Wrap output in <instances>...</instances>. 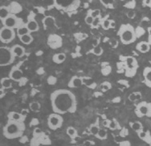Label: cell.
<instances>
[{
	"label": "cell",
	"mask_w": 151,
	"mask_h": 146,
	"mask_svg": "<svg viewBox=\"0 0 151 146\" xmlns=\"http://www.w3.org/2000/svg\"><path fill=\"white\" fill-rule=\"evenodd\" d=\"M100 23H101V17L96 18V19H94V21H93L92 26H93V27H96L100 24Z\"/></svg>",
	"instance_id": "cell-36"
},
{
	"label": "cell",
	"mask_w": 151,
	"mask_h": 146,
	"mask_svg": "<svg viewBox=\"0 0 151 146\" xmlns=\"http://www.w3.org/2000/svg\"><path fill=\"white\" fill-rule=\"evenodd\" d=\"M29 108L30 110H32V112L40 111V104L39 102H36V101L32 102L30 104Z\"/></svg>",
	"instance_id": "cell-26"
},
{
	"label": "cell",
	"mask_w": 151,
	"mask_h": 146,
	"mask_svg": "<svg viewBox=\"0 0 151 146\" xmlns=\"http://www.w3.org/2000/svg\"><path fill=\"white\" fill-rule=\"evenodd\" d=\"M51 105L54 113L66 114L75 112L77 108L76 97L68 89H58L50 96Z\"/></svg>",
	"instance_id": "cell-1"
},
{
	"label": "cell",
	"mask_w": 151,
	"mask_h": 146,
	"mask_svg": "<svg viewBox=\"0 0 151 146\" xmlns=\"http://www.w3.org/2000/svg\"><path fill=\"white\" fill-rule=\"evenodd\" d=\"M116 26V23L114 22L113 20H111V23H110V28H115Z\"/></svg>",
	"instance_id": "cell-44"
},
{
	"label": "cell",
	"mask_w": 151,
	"mask_h": 146,
	"mask_svg": "<svg viewBox=\"0 0 151 146\" xmlns=\"http://www.w3.org/2000/svg\"><path fill=\"white\" fill-rule=\"evenodd\" d=\"M66 132H67V135L70 138H75L76 136H77V131L75 128L73 127H68L67 130H66Z\"/></svg>",
	"instance_id": "cell-25"
},
{
	"label": "cell",
	"mask_w": 151,
	"mask_h": 146,
	"mask_svg": "<svg viewBox=\"0 0 151 146\" xmlns=\"http://www.w3.org/2000/svg\"><path fill=\"white\" fill-rule=\"evenodd\" d=\"M93 21H94V19H93L89 14L85 17V23L87 24H88V25H93Z\"/></svg>",
	"instance_id": "cell-34"
},
{
	"label": "cell",
	"mask_w": 151,
	"mask_h": 146,
	"mask_svg": "<svg viewBox=\"0 0 151 146\" xmlns=\"http://www.w3.org/2000/svg\"><path fill=\"white\" fill-rule=\"evenodd\" d=\"M136 48L140 52L146 53L150 50V44H149V42H146V41H142V42H140L137 44Z\"/></svg>",
	"instance_id": "cell-11"
},
{
	"label": "cell",
	"mask_w": 151,
	"mask_h": 146,
	"mask_svg": "<svg viewBox=\"0 0 151 146\" xmlns=\"http://www.w3.org/2000/svg\"><path fill=\"white\" fill-rule=\"evenodd\" d=\"M91 52H92V53H93L94 55H96V56H101L102 53H103V49H102L100 46H97V47H93V50H92Z\"/></svg>",
	"instance_id": "cell-29"
},
{
	"label": "cell",
	"mask_w": 151,
	"mask_h": 146,
	"mask_svg": "<svg viewBox=\"0 0 151 146\" xmlns=\"http://www.w3.org/2000/svg\"><path fill=\"white\" fill-rule=\"evenodd\" d=\"M20 113L22 114V115H23V117H26V116H27V113H28V111H27V110H26V109H23V111L21 112Z\"/></svg>",
	"instance_id": "cell-45"
},
{
	"label": "cell",
	"mask_w": 151,
	"mask_h": 146,
	"mask_svg": "<svg viewBox=\"0 0 151 146\" xmlns=\"http://www.w3.org/2000/svg\"><path fill=\"white\" fill-rule=\"evenodd\" d=\"M109 129L111 130H115L117 128V123L115 120H109Z\"/></svg>",
	"instance_id": "cell-33"
},
{
	"label": "cell",
	"mask_w": 151,
	"mask_h": 146,
	"mask_svg": "<svg viewBox=\"0 0 151 146\" xmlns=\"http://www.w3.org/2000/svg\"><path fill=\"white\" fill-rule=\"evenodd\" d=\"M142 93L141 92H133L129 95V99L130 100L131 102H136L137 100H139L142 98Z\"/></svg>",
	"instance_id": "cell-24"
},
{
	"label": "cell",
	"mask_w": 151,
	"mask_h": 146,
	"mask_svg": "<svg viewBox=\"0 0 151 146\" xmlns=\"http://www.w3.org/2000/svg\"><path fill=\"white\" fill-rule=\"evenodd\" d=\"M101 3H103L105 6H109V4H112L113 2L112 1H109V2H108V1H101Z\"/></svg>",
	"instance_id": "cell-43"
},
{
	"label": "cell",
	"mask_w": 151,
	"mask_h": 146,
	"mask_svg": "<svg viewBox=\"0 0 151 146\" xmlns=\"http://www.w3.org/2000/svg\"><path fill=\"white\" fill-rule=\"evenodd\" d=\"M134 16H135V12H134V11L130 10V11H129L127 12V17L129 18V19H133Z\"/></svg>",
	"instance_id": "cell-37"
},
{
	"label": "cell",
	"mask_w": 151,
	"mask_h": 146,
	"mask_svg": "<svg viewBox=\"0 0 151 146\" xmlns=\"http://www.w3.org/2000/svg\"><path fill=\"white\" fill-rule=\"evenodd\" d=\"M89 15L93 18V19H96V18L101 17V11L99 9H96V10H93V11H91L89 13Z\"/></svg>",
	"instance_id": "cell-31"
},
{
	"label": "cell",
	"mask_w": 151,
	"mask_h": 146,
	"mask_svg": "<svg viewBox=\"0 0 151 146\" xmlns=\"http://www.w3.org/2000/svg\"><path fill=\"white\" fill-rule=\"evenodd\" d=\"M15 29H12L6 26H2L0 30V39L1 42L3 44H9L12 41H13L15 38Z\"/></svg>",
	"instance_id": "cell-5"
},
{
	"label": "cell",
	"mask_w": 151,
	"mask_h": 146,
	"mask_svg": "<svg viewBox=\"0 0 151 146\" xmlns=\"http://www.w3.org/2000/svg\"><path fill=\"white\" fill-rule=\"evenodd\" d=\"M12 52L14 53L15 57H23L25 55V49L23 46H20L19 44L14 45L12 47Z\"/></svg>",
	"instance_id": "cell-14"
},
{
	"label": "cell",
	"mask_w": 151,
	"mask_h": 146,
	"mask_svg": "<svg viewBox=\"0 0 151 146\" xmlns=\"http://www.w3.org/2000/svg\"><path fill=\"white\" fill-rule=\"evenodd\" d=\"M135 113L138 117H151V104L145 101L140 102L136 106Z\"/></svg>",
	"instance_id": "cell-7"
},
{
	"label": "cell",
	"mask_w": 151,
	"mask_h": 146,
	"mask_svg": "<svg viewBox=\"0 0 151 146\" xmlns=\"http://www.w3.org/2000/svg\"><path fill=\"white\" fill-rule=\"evenodd\" d=\"M82 84H83V79L81 77L73 76L68 83V87L72 88H76L81 87Z\"/></svg>",
	"instance_id": "cell-12"
},
{
	"label": "cell",
	"mask_w": 151,
	"mask_h": 146,
	"mask_svg": "<svg viewBox=\"0 0 151 146\" xmlns=\"http://www.w3.org/2000/svg\"><path fill=\"white\" fill-rule=\"evenodd\" d=\"M41 133H42V130H41L40 129H39V128L35 129V130H34V134L39 135V134H41Z\"/></svg>",
	"instance_id": "cell-40"
},
{
	"label": "cell",
	"mask_w": 151,
	"mask_h": 146,
	"mask_svg": "<svg viewBox=\"0 0 151 146\" xmlns=\"http://www.w3.org/2000/svg\"><path fill=\"white\" fill-rule=\"evenodd\" d=\"M9 78L14 81H20L23 79V72L18 66H15L12 67V69L9 73Z\"/></svg>",
	"instance_id": "cell-9"
},
{
	"label": "cell",
	"mask_w": 151,
	"mask_h": 146,
	"mask_svg": "<svg viewBox=\"0 0 151 146\" xmlns=\"http://www.w3.org/2000/svg\"><path fill=\"white\" fill-rule=\"evenodd\" d=\"M96 137L101 139V140H105L107 138V132L105 129H100L98 134L96 136Z\"/></svg>",
	"instance_id": "cell-28"
},
{
	"label": "cell",
	"mask_w": 151,
	"mask_h": 146,
	"mask_svg": "<svg viewBox=\"0 0 151 146\" xmlns=\"http://www.w3.org/2000/svg\"><path fill=\"white\" fill-rule=\"evenodd\" d=\"M143 76H144V80L146 84L151 81V67H145L143 71Z\"/></svg>",
	"instance_id": "cell-20"
},
{
	"label": "cell",
	"mask_w": 151,
	"mask_h": 146,
	"mask_svg": "<svg viewBox=\"0 0 151 146\" xmlns=\"http://www.w3.org/2000/svg\"><path fill=\"white\" fill-rule=\"evenodd\" d=\"M19 39L23 44H30L33 41V37L31 34H27L19 37Z\"/></svg>",
	"instance_id": "cell-23"
},
{
	"label": "cell",
	"mask_w": 151,
	"mask_h": 146,
	"mask_svg": "<svg viewBox=\"0 0 151 146\" xmlns=\"http://www.w3.org/2000/svg\"><path fill=\"white\" fill-rule=\"evenodd\" d=\"M117 35L123 44H131L137 39L134 26L130 24H123L118 30Z\"/></svg>",
	"instance_id": "cell-3"
},
{
	"label": "cell",
	"mask_w": 151,
	"mask_h": 146,
	"mask_svg": "<svg viewBox=\"0 0 151 146\" xmlns=\"http://www.w3.org/2000/svg\"><path fill=\"white\" fill-rule=\"evenodd\" d=\"M10 15H12V14H11L9 9L6 6H1V8H0V19H1V21L6 19V18L10 16Z\"/></svg>",
	"instance_id": "cell-18"
},
{
	"label": "cell",
	"mask_w": 151,
	"mask_h": 146,
	"mask_svg": "<svg viewBox=\"0 0 151 146\" xmlns=\"http://www.w3.org/2000/svg\"><path fill=\"white\" fill-rule=\"evenodd\" d=\"M99 44V41L98 39H93V46L94 47H97Z\"/></svg>",
	"instance_id": "cell-41"
},
{
	"label": "cell",
	"mask_w": 151,
	"mask_h": 146,
	"mask_svg": "<svg viewBox=\"0 0 151 146\" xmlns=\"http://www.w3.org/2000/svg\"><path fill=\"white\" fill-rule=\"evenodd\" d=\"M8 120H14V121H19V122H23L26 117H24L21 113L15 112H11L8 114Z\"/></svg>",
	"instance_id": "cell-13"
},
{
	"label": "cell",
	"mask_w": 151,
	"mask_h": 146,
	"mask_svg": "<svg viewBox=\"0 0 151 146\" xmlns=\"http://www.w3.org/2000/svg\"><path fill=\"white\" fill-rule=\"evenodd\" d=\"M143 3H144V4H145V5H146V6H150L151 0H145Z\"/></svg>",
	"instance_id": "cell-46"
},
{
	"label": "cell",
	"mask_w": 151,
	"mask_h": 146,
	"mask_svg": "<svg viewBox=\"0 0 151 146\" xmlns=\"http://www.w3.org/2000/svg\"><path fill=\"white\" fill-rule=\"evenodd\" d=\"M100 128L98 127V125H92L90 126V128H89V132H90V133L93 136H97L98 134L99 131H100Z\"/></svg>",
	"instance_id": "cell-27"
},
{
	"label": "cell",
	"mask_w": 151,
	"mask_h": 146,
	"mask_svg": "<svg viewBox=\"0 0 151 146\" xmlns=\"http://www.w3.org/2000/svg\"><path fill=\"white\" fill-rule=\"evenodd\" d=\"M148 34H149V44L151 45V26L148 27Z\"/></svg>",
	"instance_id": "cell-39"
},
{
	"label": "cell",
	"mask_w": 151,
	"mask_h": 146,
	"mask_svg": "<svg viewBox=\"0 0 151 146\" xmlns=\"http://www.w3.org/2000/svg\"><path fill=\"white\" fill-rule=\"evenodd\" d=\"M43 24L46 27H51L55 24V19L51 16H47L43 20Z\"/></svg>",
	"instance_id": "cell-22"
},
{
	"label": "cell",
	"mask_w": 151,
	"mask_h": 146,
	"mask_svg": "<svg viewBox=\"0 0 151 146\" xmlns=\"http://www.w3.org/2000/svg\"><path fill=\"white\" fill-rule=\"evenodd\" d=\"M131 129H133L134 132H136L137 133H138L140 132L143 131V125L139 121H134V122H130L129 124Z\"/></svg>",
	"instance_id": "cell-17"
},
{
	"label": "cell",
	"mask_w": 151,
	"mask_h": 146,
	"mask_svg": "<svg viewBox=\"0 0 151 146\" xmlns=\"http://www.w3.org/2000/svg\"><path fill=\"white\" fill-rule=\"evenodd\" d=\"M1 87L2 89H8L12 87V79L10 78H3L1 79Z\"/></svg>",
	"instance_id": "cell-21"
},
{
	"label": "cell",
	"mask_w": 151,
	"mask_h": 146,
	"mask_svg": "<svg viewBox=\"0 0 151 146\" xmlns=\"http://www.w3.org/2000/svg\"><path fill=\"white\" fill-rule=\"evenodd\" d=\"M149 145H150L151 146V141H150V143H149Z\"/></svg>",
	"instance_id": "cell-48"
},
{
	"label": "cell",
	"mask_w": 151,
	"mask_h": 146,
	"mask_svg": "<svg viewBox=\"0 0 151 146\" xmlns=\"http://www.w3.org/2000/svg\"><path fill=\"white\" fill-rule=\"evenodd\" d=\"M125 64H126V67L128 68V70L136 73L137 68V62L136 59L134 57H133V56L126 57L125 58Z\"/></svg>",
	"instance_id": "cell-10"
},
{
	"label": "cell",
	"mask_w": 151,
	"mask_h": 146,
	"mask_svg": "<svg viewBox=\"0 0 151 146\" xmlns=\"http://www.w3.org/2000/svg\"><path fill=\"white\" fill-rule=\"evenodd\" d=\"M65 59H66V55L64 53H58L53 56V61L55 64H61L65 61Z\"/></svg>",
	"instance_id": "cell-19"
},
{
	"label": "cell",
	"mask_w": 151,
	"mask_h": 146,
	"mask_svg": "<svg viewBox=\"0 0 151 146\" xmlns=\"http://www.w3.org/2000/svg\"><path fill=\"white\" fill-rule=\"evenodd\" d=\"M110 23L111 20H109V19H105L104 20L102 21V27L103 29L105 30H109L110 28Z\"/></svg>",
	"instance_id": "cell-30"
},
{
	"label": "cell",
	"mask_w": 151,
	"mask_h": 146,
	"mask_svg": "<svg viewBox=\"0 0 151 146\" xmlns=\"http://www.w3.org/2000/svg\"><path fill=\"white\" fill-rule=\"evenodd\" d=\"M2 23L3 24V26L9 27V28H12V29H17L19 26L24 24L22 19L17 17L15 14L10 15V16L6 18V19L2 21Z\"/></svg>",
	"instance_id": "cell-6"
},
{
	"label": "cell",
	"mask_w": 151,
	"mask_h": 146,
	"mask_svg": "<svg viewBox=\"0 0 151 146\" xmlns=\"http://www.w3.org/2000/svg\"><path fill=\"white\" fill-rule=\"evenodd\" d=\"M109 120H103V122H102V125L105 126V127H109Z\"/></svg>",
	"instance_id": "cell-42"
},
{
	"label": "cell",
	"mask_w": 151,
	"mask_h": 146,
	"mask_svg": "<svg viewBox=\"0 0 151 146\" xmlns=\"http://www.w3.org/2000/svg\"><path fill=\"white\" fill-rule=\"evenodd\" d=\"M147 86H149V87H150V88H151V81L150 82V83H148V84H147Z\"/></svg>",
	"instance_id": "cell-47"
},
{
	"label": "cell",
	"mask_w": 151,
	"mask_h": 146,
	"mask_svg": "<svg viewBox=\"0 0 151 146\" xmlns=\"http://www.w3.org/2000/svg\"><path fill=\"white\" fill-rule=\"evenodd\" d=\"M91 32L93 33V35H98L99 31H98V29L96 28V27H93V28L91 29Z\"/></svg>",
	"instance_id": "cell-38"
},
{
	"label": "cell",
	"mask_w": 151,
	"mask_h": 146,
	"mask_svg": "<svg viewBox=\"0 0 151 146\" xmlns=\"http://www.w3.org/2000/svg\"><path fill=\"white\" fill-rule=\"evenodd\" d=\"M26 129L23 122L8 120L6 125L3 127V135L7 139H15L21 137Z\"/></svg>",
	"instance_id": "cell-2"
},
{
	"label": "cell",
	"mask_w": 151,
	"mask_h": 146,
	"mask_svg": "<svg viewBox=\"0 0 151 146\" xmlns=\"http://www.w3.org/2000/svg\"><path fill=\"white\" fill-rule=\"evenodd\" d=\"M63 122H64V119L60 114H51L47 118V125L52 130H56L60 129L63 125Z\"/></svg>",
	"instance_id": "cell-8"
},
{
	"label": "cell",
	"mask_w": 151,
	"mask_h": 146,
	"mask_svg": "<svg viewBox=\"0 0 151 146\" xmlns=\"http://www.w3.org/2000/svg\"><path fill=\"white\" fill-rule=\"evenodd\" d=\"M111 88V84L109 83V82H104L103 84H101V89L104 92H106V91H109Z\"/></svg>",
	"instance_id": "cell-32"
},
{
	"label": "cell",
	"mask_w": 151,
	"mask_h": 146,
	"mask_svg": "<svg viewBox=\"0 0 151 146\" xmlns=\"http://www.w3.org/2000/svg\"><path fill=\"white\" fill-rule=\"evenodd\" d=\"M109 44H110V46L112 47H117V45H118V41L116 40V39H110V40H109Z\"/></svg>",
	"instance_id": "cell-35"
},
{
	"label": "cell",
	"mask_w": 151,
	"mask_h": 146,
	"mask_svg": "<svg viewBox=\"0 0 151 146\" xmlns=\"http://www.w3.org/2000/svg\"><path fill=\"white\" fill-rule=\"evenodd\" d=\"M27 28L29 30L30 32H35V31H37L40 26H39V24H38L37 21L34 19H29L28 22L26 24Z\"/></svg>",
	"instance_id": "cell-15"
},
{
	"label": "cell",
	"mask_w": 151,
	"mask_h": 146,
	"mask_svg": "<svg viewBox=\"0 0 151 146\" xmlns=\"http://www.w3.org/2000/svg\"><path fill=\"white\" fill-rule=\"evenodd\" d=\"M15 56L12 52V47L2 46L0 47V65L7 66L15 61Z\"/></svg>",
	"instance_id": "cell-4"
},
{
	"label": "cell",
	"mask_w": 151,
	"mask_h": 146,
	"mask_svg": "<svg viewBox=\"0 0 151 146\" xmlns=\"http://www.w3.org/2000/svg\"><path fill=\"white\" fill-rule=\"evenodd\" d=\"M16 33H17L19 37H21V36H23V35L30 34L31 32L29 31V30L27 28L26 24H23V25H22V26L16 29Z\"/></svg>",
	"instance_id": "cell-16"
}]
</instances>
